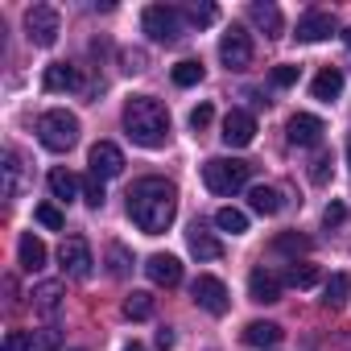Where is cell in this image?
Listing matches in <instances>:
<instances>
[{
    "mask_svg": "<svg viewBox=\"0 0 351 351\" xmlns=\"http://www.w3.org/2000/svg\"><path fill=\"white\" fill-rule=\"evenodd\" d=\"M108 261H112V277H124V273H128V252H124L120 244L108 248Z\"/></svg>",
    "mask_w": 351,
    "mask_h": 351,
    "instance_id": "obj_38",
    "label": "cell"
},
{
    "mask_svg": "<svg viewBox=\"0 0 351 351\" xmlns=\"http://www.w3.org/2000/svg\"><path fill=\"white\" fill-rule=\"evenodd\" d=\"M191 298H195L207 314H215V318H219V314H228V306H232V302H228V285H223L219 277H211V273H199V277H195Z\"/></svg>",
    "mask_w": 351,
    "mask_h": 351,
    "instance_id": "obj_8",
    "label": "cell"
},
{
    "mask_svg": "<svg viewBox=\"0 0 351 351\" xmlns=\"http://www.w3.org/2000/svg\"><path fill=\"white\" fill-rule=\"evenodd\" d=\"M285 132H289V141H293V145H318V141H322V132H326V124H322L318 116H310V112H298V116L289 120V128H285Z\"/></svg>",
    "mask_w": 351,
    "mask_h": 351,
    "instance_id": "obj_15",
    "label": "cell"
},
{
    "mask_svg": "<svg viewBox=\"0 0 351 351\" xmlns=\"http://www.w3.org/2000/svg\"><path fill=\"white\" fill-rule=\"evenodd\" d=\"M347 298H351V273H335V277L326 281V289H322V306L339 310Z\"/></svg>",
    "mask_w": 351,
    "mask_h": 351,
    "instance_id": "obj_24",
    "label": "cell"
},
{
    "mask_svg": "<svg viewBox=\"0 0 351 351\" xmlns=\"http://www.w3.org/2000/svg\"><path fill=\"white\" fill-rule=\"evenodd\" d=\"M0 351H34V335H29V330H9Z\"/></svg>",
    "mask_w": 351,
    "mask_h": 351,
    "instance_id": "obj_36",
    "label": "cell"
},
{
    "mask_svg": "<svg viewBox=\"0 0 351 351\" xmlns=\"http://www.w3.org/2000/svg\"><path fill=\"white\" fill-rule=\"evenodd\" d=\"M157 347H161V351H169V347H173V330H169V326H161V330H157Z\"/></svg>",
    "mask_w": 351,
    "mask_h": 351,
    "instance_id": "obj_41",
    "label": "cell"
},
{
    "mask_svg": "<svg viewBox=\"0 0 351 351\" xmlns=\"http://www.w3.org/2000/svg\"><path fill=\"white\" fill-rule=\"evenodd\" d=\"M343 42H347V50H351V29H343Z\"/></svg>",
    "mask_w": 351,
    "mask_h": 351,
    "instance_id": "obj_43",
    "label": "cell"
},
{
    "mask_svg": "<svg viewBox=\"0 0 351 351\" xmlns=\"http://www.w3.org/2000/svg\"><path fill=\"white\" fill-rule=\"evenodd\" d=\"M104 199H108V195H104V178H95V173H87V178H83V203L99 211V207H104Z\"/></svg>",
    "mask_w": 351,
    "mask_h": 351,
    "instance_id": "obj_33",
    "label": "cell"
},
{
    "mask_svg": "<svg viewBox=\"0 0 351 351\" xmlns=\"http://www.w3.org/2000/svg\"><path fill=\"white\" fill-rule=\"evenodd\" d=\"M248 178H252V165L240 157H211L203 165V182L211 195H236L248 186Z\"/></svg>",
    "mask_w": 351,
    "mask_h": 351,
    "instance_id": "obj_3",
    "label": "cell"
},
{
    "mask_svg": "<svg viewBox=\"0 0 351 351\" xmlns=\"http://www.w3.org/2000/svg\"><path fill=\"white\" fill-rule=\"evenodd\" d=\"M281 277L277 273H269V269H252L248 273V298L252 302H261V306H269V302H277L281 298Z\"/></svg>",
    "mask_w": 351,
    "mask_h": 351,
    "instance_id": "obj_13",
    "label": "cell"
},
{
    "mask_svg": "<svg viewBox=\"0 0 351 351\" xmlns=\"http://www.w3.org/2000/svg\"><path fill=\"white\" fill-rule=\"evenodd\" d=\"M25 34H29V42L34 46H54L58 42V34H62V17H58V9H50V5H34L29 13H25Z\"/></svg>",
    "mask_w": 351,
    "mask_h": 351,
    "instance_id": "obj_6",
    "label": "cell"
},
{
    "mask_svg": "<svg viewBox=\"0 0 351 351\" xmlns=\"http://www.w3.org/2000/svg\"><path fill=\"white\" fill-rule=\"evenodd\" d=\"M248 21L265 34V38H281V9L277 5H248Z\"/></svg>",
    "mask_w": 351,
    "mask_h": 351,
    "instance_id": "obj_19",
    "label": "cell"
},
{
    "mask_svg": "<svg viewBox=\"0 0 351 351\" xmlns=\"http://www.w3.org/2000/svg\"><path fill=\"white\" fill-rule=\"evenodd\" d=\"M347 165H351V141H347Z\"/></svg>",
    "mask_w": 351,
    "mask_h": 351,
    "instance_id": "obj_44",
    "label": "cell"
},
{
    "mask_svg": "<svg viewBox=\"0 0 351 351\" xmlns=\"http://www.w3.org/2000/svg\"><path fill=\"white\" fill-rule=\"evenodd\" d=\"M223 145H232V149H244V145H252V136H256V120H252V112H244V108H232L228 116H223Z\"/></svg>",
    "mask_w": 351,
    "mask_h": 351,
    "instance_id": "obj_10",
    "label": "cell"
},
{
    "mask_svg": "<svg viewBox=\"0 0 351 351\" xmlns=\"http://www.w3.org/2000/svg\"><path fill=\"white\" fill-rule=\"evenodd\" d=\"M124 128H128V141L132 145L161 149L165 136H169V112L153 95H136V99L124 104Z\"/></svg>",
    "mask_w": 351,
    "mask_h": 351,
    "instance_id": "obj_2",
    "label": "cell"
},
{
    "mask_svg": "<svg viewBox=\"0 0 351 351\" xmlns=\"http://www.w3.org/2000/svg\"><path fill=\"white\" fill-rule=\"evenodd\" d=\"M58 261H62V269L71 273V277H91V265H95V256H91V244L83 240V236H71V240H62V248H58Z\"/></svg>",
    "mask_w": 351,
    "mask_h": 351,
    "instance_id": "obj_9",
    "label": "cell"
},
{
    "mask_svg": "<svg viewBox=\"0 0 351 351\" xmlns=\"http://www.w3.org/2000/svg\"><path fill=\"white\" fill-rule=\"evenodd\" d=\"M219 58H223L228 71H244V66H252V38H248V29L232 25V29L219 38Z\"/></svg>",
    "mask_w": 351,
    "mask_h": 351,
    "instance_id": "obj_7",
    "label": "cell"
},
{
    "mask_svg": "<svg viewBox=\"0 0 351 351\" xmlns=\"http://www.w3.org/2000/svg\"><path fill=\"white\" fill-rule=\"evenodd\" d=\"M141 29H145L153 42L173 46V42L182 38V13L169 9V5H149V9L141 13Z\"/></svg>",
    "mask_w": 351,
    "mask_h": 351,
    "instance_id": "obj_5",
    "label": "cell"
},
{
    "mask_svg": "<svg viewBox=\"0 0 351 351\" xmlns=\"http://www.w3.org/2000/svg\"><path fill=\"white\" fill-rule=\"evenodd\" d=\"M17 256H21V269H25V273H38V269L46 265V244H42L34 232H25V236L17 240Z\"/></svg>",
    "mask_w": 351,
    "mask_h": 351,
    "instance_id": "obj_20",
    "label": "cell"
},
{
    "mask_svg": "<svg viewBox=\"0 0 351 351\" xmlns=\"http://www.w3.org/2000/svg\"><path fill=\"white\" fill-rule=\"evenodd\" d=\"M34 219H38V223H42V228H50V232H58V228H62V223H66V219H62V211H58V207H54V203H42V207H38V211H34Z\"/></svg>",
    "mask_w": 351,
    "mask_h": 351,
    "instance_id": "obj_35",
    "label": "cell"
},
{
    "mask_svg": "<svg viewBox=\"0 0 351 351\" xmlns=\"http://www.w3.org/2000/svg\"><path fill=\"white\" fill-rule=\"evenodd\" d=\"M153 314V298L145 293V289H132L128 298H124V318H132V322H145Z\"/></svg>",
    "mask_w": 351,
    "mask_h": 351,
    "instance_id": "obj_27",
    "label": "cell"
},
{
    "mask_svg": "<svg viewBox=\"0 0 351 351\" xmlns=\"http://www.w3.org/2000/svg\"><path fill=\"white\" fill-rule=\"evenodd\" d=\"M215 17H219V9L207 5V0H203V5H191V9H186V21L199 25V29H203V25H215Z\"/></svg>",
    "mask_w": 351,
    "mask_h": 351,
    "instance_id": "obj_34",
    "label": "cell"
},
{
    "mask_svg": "<svg viewBox=\"0 0 351 351\" xmlns=\"http://www.w3.org/2000/svg\"><path fill=\"white\" fill-rule=\"evenodd\" d=\"M5 199H17V191H21V157H17V149H5Z\"/></svg>",
    "mask_w": 351,
    "mask_h": 351,
    "instance_id": "obj_26",
    "label": "cell"
},
{
    "mask_svg": "<svg viewBox=\"0 0 351 351\" xmlns=\"http://www.w3.org/2000/svg\"><path fill=\"white\" fill-rule=\"evenodd\" d=\"M285 285H293V289H310V285H318V269H314V265H289Z\"/></svg>",
    "mask_w": 351,
    "mask_h": 351,
    "instance_id": "obj_32",
    "label": "cell"
},
{
    "mask_svg": "<svg viewBox=\"0 0 351 351\" xmlns=\"http://www.w3.org/2000/svg\"><path fill=\"white\" fill-rule=\"evenodd\" d=\"M215 228L219 232H232V236H244L248 232V215L236 211V207H223V211H215Z\"/></svg>",
    "mask_w": 351,
    "mask_h": 351,
    "instance_id": "obj_28",
    "label": "cell"
},
{
    "mask_svg": "<svg viewBox=\"0 0 351 351\" xmlns=\"http://www.w3.org/2000/svg\"><path fill=\"white\" fill-rule=\"evenodd\" d=\"M145 273H149V281H153V285L173 289V285L182 281V261H178V256H169V252H157V256H149V261H145Z\"/></svg>",
    "mask_w": 351,
    "mask_h": 351,
    "instance_id": "obj_12",
    "label": "cell"
},
{
    "mask_svg": "<svg viewBox=\"0 0 351 351\" xmlns=\"http://www.w3.org/2000/svg\"><path fill=\"white\" fill-rule=\"evenodd\" d=\"M169 75H173V83H178V87H195V83H203V62L186 58V62H178V66H173Z\"/></svg>",
    "mask_w": 351,
    "mask_h": 351,
    "instance_id": "obj_31",
    "label": "cell"
},
{
    "mask_svg": "<svg viewBox=\"0 0 351 351\" xmlns=\"http://www.w3.org/2000/svg\"><path fill=\"white\" fill-rule=\"evenodd\" d=\"M335 34V17L322 9H310L306 17H298V42H322Z\"/></svg>",
    "mask_w": 351,
    "mask_h": 351,
    "instance_id": "obj_14",
    "label": "cell"
},
{
    "mask_svg": "<svg viewBox=\"0 0 351 351\" xmlns=\"http://www.w3.org/2000/svg\"><path fill=\"white\" fill-rule=\"evenodd\" d=\"M339 91H343V71H339V66H322V71L314 75V83H310V95L322 99V104L339 99Z\"/></svg>",
    "mask_w": 351,
    "mask_h": 351,
    "instance_id": "obj_17",
    "label": "cell"
},
{
    "mask_svg": "<svg viewBox=\"0 0 351 351\" xmlns=\"http://www.w3.org/2000/svg\"><path fill=\"white\" fill-rule=\"evenodd\" d=\"M124 351H145V347H141V343H128V347H124Z\"/></svg>",
    "mask_w": 351,
    "mask_h": 351,
    "instance_id": "obj_42",
    "label": "cell"
},
{
    "mask_svg": "<svg viewBox=\"0 0 351 351\" xmlns=\"http://www.w3.org/2000/svg\"><path fill=\"white\" fill-rule=\"evenodd\" d=\"M211 120H215V108H211V104H199V108L191 112V128H195V132H203Z\"/></svg>",
    "mask_w": 351,
    "mask_h": 351,
    "instance_id": "obj_37",
    "label": "cell"
},
{
    "mask_svg": "<svg viewBox=\"0 0 351 351\" xmlns=\"http://www.w3.org/2000/svg\"><path fill=\"white\" fill-rule=\"evenodd\" d=\"M330 165H335L330 149H318L314 161H310V182H314V186H326V182H330Z\"/></svg>",
    "mask_w": 351,
    "mask_h": 351,
    "instance_id": "obj_30",
    "label": "cell"
},
{
    "mask_svg": "<svg viewBox=\"0 0 351 351\" xmlns=\"http://www.w3.org/2000/svg\"><path fill=\"white\" fill-rule=\"evenodd\" d=\"M298 83V66H277L273 71V87H293Z\"/></svg>",
    "mask_w": 351,
    "mask_h": 351,
    "instance_id": "obj_39",
    "label": "cell"
},
{
    "mask_svg": "<svg viewBox=\"0 0 351 351\" xmlns=\"http://www.w3.org/2000/svg\"><path fill=\"white\" fill-rule=\"evenodd\" d=\"M42 83H46V91H79V87H83L79 66H71V62H54V66H46Z\"/></svg>",
    "mask_w": 351,
    "mask_h": 351,
    "instance_id": "obj_16",
    "label": "cell"
},
{
    "mask_svg": "<svg viewBox=\"0 0 351 351\" xmlns=\"http://www.w3.org/2000/svg\"><path fill=\"white\" fill-rule=\"evenodd\" d=\"M186 244H191V252H195L199 261H219V256H223V244H219L203 223H195V228L186 232Z\"/></svg>",
    "mask_w": 351,
    "mask_h": 351,
    "instance_id": "obj_18",
    "label": "cell"
},
{
    "mask_svg": "<svg viewBox=\"0 0 351 351\" xmlns=\"http://www.w3.org/2000/svg\"><path fill=\"white\" fill-rule=\"evenodd\" d=\"M281 335H285V330H281L277 322H248V326H244V343H248V347H277Z\"/></svg>",
    "mask_w": 351,
    "mask_h": 351,
    "instance_id": "obj_21",
    "label": "cell"
},
{
    "mask_svg": "<svg viewBox=\"0 0 351 351\" xmlns=\"http://www.w3.org/2000/svg\"><path fill=\"white\" fill-rule=\"evenodd\" d=\"M87 165H91L95 178H120V173H124V153H120L112 141H99V145L91 149Z\"/></svg>",
    "mask_w": 351,
    "mask_h": 351,
    "instance_id": "obj_11",
    "label": "cell"
},
{
    "mask_svg": "<svg viewBox=\"0 0 351 351\" xmlns=\"http://www.w3.org/2000/svg\"><path fill=\"white\" fill-rule=\"evenodd\" d=\"M34 306H38L42 314H58V306H62V285H58V281H42V285L34 289Z\"/></svg>",
    "mask_w": 351,
    "mask_h": 351,
    "instance_id": "obj_25",
    "label": "cell"
},
{
    "mask_svg": "<svg viewBox=\"0 0 351 351\" xmlns=\"http://www.w3.org/2000/svg\"><path fill=\"white\" fill-rule=\"evenodd\" d=\"M273 248H277V252H285V256H302V252H310L314 244H310L306 236H298V232H281V236L273 240Z\"/></svg>",
    "mask_w": 351,
    "mask_h": 351,
    "instance_id": "obj_29",
    "label": "cell"
},
{
    "mask_svg": "<svg viewBox=\"0 0 351 351\" xmlns=\"http://www.w3.org/2000/svg\"><path fill=\"white\" fill-rule=\"evenodd\" d=\"M178 215V191L165 178H141L128 186V219L145 236H161Z\"/></svg>",
    "mask_w": 351,
    "mask_h": 351,
    "instance_id": "obj_1",
    "label": "cell"
},
{
    "mask_svg": "<svg viewBox=\"0 0 351 351\" xmlns=\"http://www.w3.org/2000/svg\"><path fill=\"white\" fill-rule=\"evenodd\" d=\"M248 207H252L256 215H277V211H281V195H277L273 186H252V191H248Z\"/></svg>",
    "mask_w": 351,
    "mask_h": 351,
    "instance_id": "obj_23",
    "label": "cell"
},
{
    "mask_svg": "<svg viewBox=\"0 0 351 351\" xmlns=\"http://www.w3.org/2000/svg\"><path fill=\"white\" fill-rule=\"evenodd\" d=\"M38 141H42L50 153H66V149H75V141H79V120H75L66 108H50V112H42V120H38Z\"/></svg>",
    "mask_w": 351,
    "mask_h": 351,
    "instance_id": "obj_4",
    "label": "cell"
},
{
    "mask_svg": "<svg viewBox=\"0 0 351 351\" xmlns=\"http://www.w3.org/2000/svg\"><path fill=\"white\" fill-rule=\"evenodd\" d=\"M46 182H50V195H54V199H62V203H71V199L79 195L75 173H71V169H62V165H58V169H50V178H46Z\"/></svg>",
    "mask_w": 351,
    "mask_h": 351,
    "instance_id": "obj_22",
    "label": "cell"
},
{
    "mask_svg": "<svg viewBox=\"0 0 351 351\" xmlns=\"http://www.w3.org/2000/svg\"><path fill=\"white\" fill-rule=\"evenodd\" d=\"M343 219H347V207H343V203H330V207L322 211V223H326V228H339Z\"/></svg>",
    "mask_w": 351,
    "mask_h": 351,
    "instance_id": "obj_40",
    "label": "cell"
}]
</instances>
